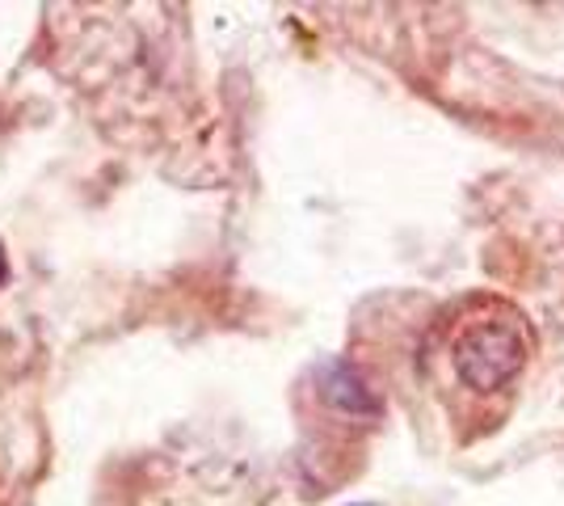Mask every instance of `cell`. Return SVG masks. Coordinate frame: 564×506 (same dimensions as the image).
Masks as SVG:
<instances>
[{"label":"cell","instance_id":"1","mask_svg":"<svg viewBox=\"0 0 564 506\" xmlns=\"http://www.w3.org/2000/svg\"><path fill=\"white\" fill-rule=\"evenodd\" d=\"M531 359V337L518 321L485 316L455 337V372L471 392H497Z\"/></svg>","mask_w":564,"mask_h":506},{"label":"cell","instance_id":"2","mask_svg":"<svg viewBox=\"0 0 564 506\" xmlns=\"http://www.w3.org/2000/svg\"><path fill=\"white\" fill-rule=\"evenodd\" d=\"M316 392H321V401L329 406V410L346 413V418H379L383 413V401H379V392L367 385V376L346 359H329L316 367Z\"/></svg>","mask_w":564,"mask_h":506},{"label":"cell","instance_id":"3","mask_svg":"<svg viewBox=\"0 0 564 506\" xmlns=\"http://www.w3.org/2000/svg\"><path fill=\"white\" fill-rule=\"evenodd\" d=\"M9 283V258H4V245H0V288Z\"/></svg>","mask_w":564,"mask_h":506},{"label":"cell","instance_id":"4","mask_svg":"<svg viewBox=\"0 0 564 506\" xmlns=\"http://www.w3.org/2000/svg\"><path fill=\"white\" fill-rule=\"evenodd\" d=\"M362 506H376V503H362Z\"/></svg>","mask_w":564,"mask_h":506}]
</instances>
